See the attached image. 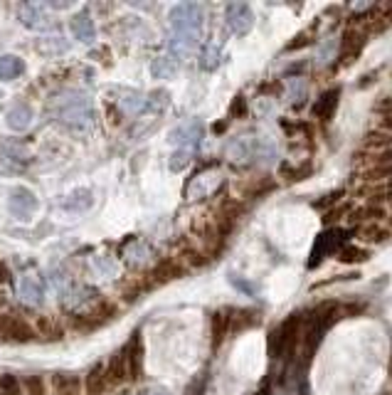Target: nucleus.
<instances>
[{
  "mask_svg": "<svg viewBox=\"0 0 392 395\" xmlns=\"http://www.w3.org/2000/svg\"><path fill=\"white\" fill-rule=\"evenodd\" d=\"M367 32L365 27H348L343 32V40H341V50H338V67H348L362 55L367 45Z\"/></svg>",
  "mask_w": 392,
  "mask_h": 395,
  "instance_id": "obj_1",
  "label": "nucleus"
},
{
  "mask_svg": "<svg viewBox=\"0 0 392 395\" xmlns=\"http://www.w3.org/2000/svg\"><path fill=\"white\" fill-rule=\"evenodd\" d=\"M0 339L11 341V344H27L35 339V326L15 314H3L0 316Z\"/></svg>",
  "mask_w": 392,
  "mask_h": 395,
  "instance_id": "obj_2",
  "label": "nucleus"
},
{
  "mask_svg": "<svg viewBox=\"0 0 392 395\" xmlns=\"http://www.w3.org/2000/svg\"><path fill=\"white\" fill-rule=\"evenodd\" d=\"M124 356H126V365H129V378L136 380L143 373V339L141 334H133L129 339V344L124 346Z\"/></svg>",
  "mask_w": 392,
  "mask_h": 395,
  "instance_id": "obj_3",
  "label": "nucleus"
},
{
  "mask_svg": "<svg viewBox=\"0 0 392 395\" xmlns=\"http://www.w3.org/2000/svg\"><path fill=\"white\" fill-rule=\"evenodd\" d=\"M232 334V309H220L210 316V336H212V349H220L222 341Z\"/></svg>",
  "mask_w": 392,
  "mask_h": 395,
  "instance_id": "obj_4",
  "label": "nucleus"
},
{
  "mask_svg": "<svg viewBox=\"0 0 392 395\" xmlns=\"http://www.w3.org/2000/svg\"><path fill=\"white\" fill-rule=\"evenodd\" d=\"M183 274H185V267H183L176 257H168V259H163V262L156 264V269L151 272V282L153 284H166V282H171V279L183 277Z\"/></svg>",
  "mask_w": 392,
  "mask_h": 395,
  "instance_id": "obj_5",
  "label": "nucleus"
},
{
  "mask_svg": "<svg viewBox=\"0 0 392 395\" xmlns=\"http://www.w3.org/2000/svg\"><path fill=\"white\" fill-rule=\"evenodd\" d=\"M116 314V306L111 304H99L94 306L91 311H86V314H81V319H77V329H96L99 324H104V321L114 319Z\"/></svg>",
  "mask_w": 392,
  "mask_h": 395,
  "instance_id": "obj_6",
  "label": "nucleus"
},
{
  "mask_svg": "<svg viewBox=\"0 0 392 395\" xmlns=\"http://www.w3.org/2000/svg\"><path fill=\"white\" fill-rule=\"evenodd\" d=\"M81 388H84V383H81L79 375L74 373L52 375V390H55V395H81Z\"/></svg>",
  "mask_w": 392,
  "mask_h": 395,
  "instance_id": "obj_7",
  "label": "nucleus"
},
{
  "mask_svg": "<svg viewBox=\"0 0 392 395\" xmlns=\"http://www.w3.org/2000/svg\"><path fill=\"white\" fill-rule=\"evenodd\" d=\"M126 378H129V365H126V356H124V349H121V351H116L109 358V363H106V380H109V385H119V383H124Z\"/></svg>",
  "mask_w": 392,
  "mask_h": 395,
  "instance_id": "obj_8",
  "label": "nucleus"
},
{
  "mask_svg": "<svg viewBox=\"0 0 392 395\" xmlns=\"http://www.w3.org/2000/svg\"><path fill=\"white\" fill-rule=\"evenodd\" d=\"M37 208V200H35V195H32L30 190H15L13 193V198H11V210L13 213L18 215V218H30L32 215V210Z\"/></svg>",
  "mask_w": 392,
  "mask_h": 395,
  "instance_id": "obj_9",
  "label": "nucleus"
},
{
  "mask_svg": "<svg viewBox=\"0 0 392 395\" xmlns=\"http://www.w3.org/2000/svg\"><path fill=\"white\" fill-rule=\"evenodd\" d=\"M18 292H20L22 302L27 304H40L42 299V284L35 274H22L20 282H18Z\"/></svg>",
  "mask_w": 392,
  "mask_h": 395,
  "instance_id": "obj_10",
  "label": "nucleus"
},
{
  "mask_svg": "<svg viewBox=\"0 0 392 395\" xmlns=\"http://www.w3.org/2000/svg\"><path fill=\"white\" fill-rule=\"evenodd\" d=\"M358 235H360V240H365V242L380 245L392 238V230H390V225L380 220V223H367V225H362V228H358Z\"/></svg>",
  "mask_w": 392,
  "mask_h": 395,
  "instance_id": "obj_11",
  "label": "nucleus"
},
{
  "mask_svg": "<svg viewBox=\"0 0 392 395\" xmlns=\"http://www.w3.org/2000/svg\"><path fill=\"white\" fill-rule=\"evenodd\" d=\"M338 96H341V89H338V86H333V89L323 91V94L318 96V102L313 104V117L331 119L333 112H336V107H338Z\"/></svg>",
  "mask_w": 392,
  "mask_h": 395,
  "instance_id": "obj_12",
  "label": "nucleus"
},
{
  "mask_svg": "<svg viewBox=\"0 0 392 395\" xmlns=\"http://www.w3.org/2000/svg\"><path fill=\"white\" fill-rule=\"evenodd\" d=\"M106 388H109V380H106V368L101 363L91 365V370L86 373V378H84L86 395H101Z\"/></svg>",
  "mask_w": 392,
  "mask_h": 395,
  "instance_id": "obj_13",
  "label": "nucleus"
},
{
  "mask_svg": "<svg viewBox=\"0 0 392 395\" xmlns=\"http://www.w3.org/2000/svg\"><path fill=\"white\" fill-rule=\"evenodd\" d=\"M362 148L375 151V156H377V153L392 148V134L382 131V129H372V131H367L365 136H362Z\"/></svg>",
  "mask_w": 392,
  "mask_h": 395,
  "instance_id": "obj_14",
  "label": "nucleus"
},
{
  "mask_svg": "<svg viewBox=\"0 0 392 395\" xmlns=\"http://www.w3.org/2000/svg\"><path fill=\"white\" fill-rule=\"evenodd\" d=\"M32 124V109L27 104H15V107L8 112V127L13 131H25Z\"/></svg>",
  "mask_w": 392,
  "mask_h": 395,
  "instance_id": "obj_15",
  "label": "nucleus"
},
{
  "mask_svg": "<svg viewBox=\"0 0 392 395\" xmlns=\"http://www.w3.org/2000/svg\"><path fill=\"white\" fill-rule=\"evenodd\" d=\"M72 30H74V35H77V40H81V42H91L94 40V22H91V18L89 15H77L74 20H72Z\"/></svg>",
  "mask_w": 392,
  "mask_h": 395,
  "instance_id": "obj_16",
  "label": "nucleus"
},
{
  "mask_svg": "<svg viewBox=\"0 0 392 395\" xmlns=\"http://www.w3.org/2000/svg\"><path fill=\"white\" fill-rule=\"evenodd\" d=\"M20 75H22V62L18 60V57H13V55L0 57V79L11 82Z\"/></svg>",
  "mask_w": 392,
  "mask_h": 395,
  "instance_id": "obj_17",
  "label": "nucleus"
},
{
  "mask_svg": "<svg viewBox=\"0 0 392 395\" xmlns=\"http://www.w3.org/2000/svg\"><path fill=\"white\" fill-rule=\"evenodd\" d=\"M37 331L42 334V339H47V341H57V339H62V326L57 324L52 316H42L40 321H37Z\"/></svg>",
  "mask_w": 392,
  "mask_h": 395,
  "instance_id": "obj_18",
  "label": "nucleus"
},
{
  "mask_svg": "<svg viewBox=\"0 0 392 395\" xmlns=\"http://www.w3.org/2000/svg\"><path fill=\"white\" fill-rule=\"evenodd\" d=\"M338 259L341 262H365V259H370V250L365 247H355V245H348V247H343L341 252H338Z\"/></svg>",
  "mask_w": 392,
  "mask_h": 395,
  "instance_id": "obj_19",
  "label": "nucleus"
},
{
  "mask_svg": "<svg viewBox=\"0 0 392 395\" xmlns=\"http://www.w3.org/2000/svg\"><path fill=\"white\" fill-rule=\"evenodd\" d=\"M282 173L287 176V181L289 183H299V181H303V178H308L313 173V168L308 166V163H303V166H299V168H294V166H284L282 168Z\"/></svg>",
  "mask_w": 392,
  "mask_h": 395,
  "instance_id": "obj_20",
  "label": "nucleus"
},
{
  "mask_svg": "<svg viewBox=\"0 0 392 395\" xmlns=\"http://www.w3.org/2000/svg\"><path fill=\"white\" fill-rule=\"evenodd\" d=\"M0 395H25L22 393V383L15 375H3L0 378Z\"/></svg>",
  "mask_w": 392,
  "mask_h": 395,
  "instance_id": "obj_21",
  "label": "nucleus"
},
{
  "mask_svg": "<svg viewBox=\"0 0 392 395\" xmlns=\"http://www.w3.org/2000/svg\"><path fill=\"white\" fill-rule=\"evenodd\" d=\"M22 393L25 395H45V380L40 375H27L22 383Z\"/></svg>",
  "mask_w": 392,
  "mask_h": 395,
  "instance_id": "obj_22",
  "label": "nucleus"
},
{
  "mask_svg": "<svg viewBox=\"0 0 392 395\" xmlns=\"http://www.w3.org/2000/svg\"><path fill=\"white\" fill-rule=\"evenodd\" d=\"M296 42H289L287 47H284V52H296V50H301V47H306V45H311L313 42V30L311 32H301V35H296L294 37Z\"/></svg>",
  "mask_w": 392,
  "mask_h": 395,
  "instance_id": "obj_23",
  "label": "nucleus"
},
{
  "mask_svg": "<svg viewBox=\"0 0 392 395\" xmlns=\"http://www.w3.org/2000/svg\"><path fill=\"white\" fill-rule=\"evenodd\" d=\"M244 112H247V99H244L242 94H237V96H235V102H232V107H230V119L244 117Z\"/></svg>",
  "mask_w": 392,
  "mask_h": 395,
  "instance_id": "obj_24",
  "label": "nucleus"
},
{
  "mask_svg": "<svg viewBox=\"0 0 392 395\" xmlns=\"http://www.w3.org/2000/svg\"><path fill=\"white\" fill-rule=\"evenodd\" d=\"M375 109L377 114H380V117H392V96H380V99H377L375 102Z\"/></svg>",
  "mask_w": 392,
  "mask_h": 395,
  "instance_id": "obj_25",
  "label": "nucleus"
},
{
  "mask_svg": "<svg viewBox=\"0 0 392 395\" xmlns=\"http://www.w3.org/2000/svg\"><path fill=\"white\" fill-rule=\"evenodd\" d=\"M377 129H382V131L392 134V117H382L380 119V127H377Z\"/></svg>",
  "mask_w": 392,
  "mask_h": 395,
  "instance_id": "obj_26",
  "label": "nucleus"
},
{
  "mask_svg": "<svg viewBox=\"0 0 392 395\" xmlns=\"http://www.w3.org/2000/svg\"><path fill=\"white\" fill-rule=\"evenodd\" d=\"M141 395H166V393H161V390H146V393H141Z\"/></svg>",
  "mask_w": 392,
  "mask_h": 395,
  "instance_id": "obj_27",
  "label": "nucleus"
},
{
  "mask_svg": "<svg viewBox=\"0 0 392 395\" xmlns=\"http://www.w3.org/2000/svg\"><path fill=\"white\" fill-rule=\"evenodd\" d=\"M387 225H390V230H392V218H390V223H387Z\"/></svg>",
  "mask_w": 392,
  "mask_h": 395,
  "instance_id": "obj_28",
  "label": "nucleus"
}]
</instances>
